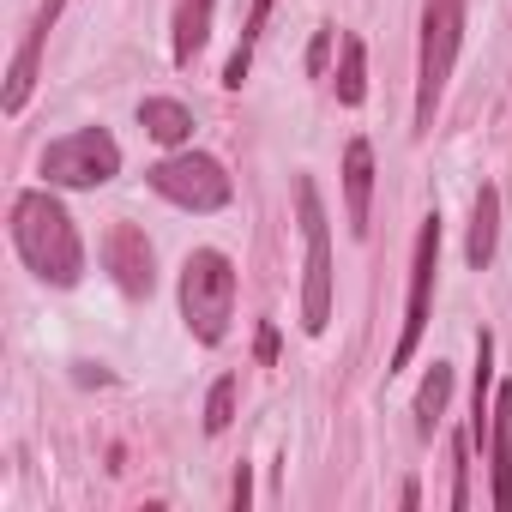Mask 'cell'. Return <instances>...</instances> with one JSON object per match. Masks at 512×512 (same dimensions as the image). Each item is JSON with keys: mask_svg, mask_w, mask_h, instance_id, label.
Here are the masks:
<instances>
[{"mask_svg": "<svg viewBox=\"0 0 512 512\" xmlns=\"http://www.w3.org/2000/svg\"><path fill=\"white\" fill-rule=\"evenodd\" d=\"M13 247H19V260H25L43 284H55V290L79 284V272H85L79 229H73L67 205H61L49 187H31V193L13 199Z\"/></svg>", "mask_w": 512, "mask_h": 512, "instance_id": "obj_1", "label": "cell"}, {"mask_svg": "<svg viewBox=\"0 0 512 512\" xmlns=\"http://www.w3.org/2000/svg\"><path fill=\"white\" fill-rule=\"evenodd\" d=\"M235 314V266L217 247H193L181 266V320L199 344H223Z\"/></svg>", "mask_w": 512, "mask_h": 512, "instance_id": "obj_2", "label": "cell"}, {"mask_svg": "<svg viewBox=\"0 0 512 512\" xmlns=\"http://www.w3.org/2000/svg\"><path fill=\"white\" fill-rule=\"evenodd\" d=\"M464 43V0H422V73H416V133L434 127V103L452 79Z\"/></svg>", "mask_w": 512, "mask_h": 512, "instance_id": "obj_3", "label": "cell"}, {"mask_svg": "<svg viewBox=\"0 0 512 512\" xmlns=\"http://www.w3.org/2000/svg\"><path fill=\"white\" fill-rule=\"evenodd\" d=\"M296 205H302V235H308V284H302V326L320 338L332 326V229H326V205L320 187L302 175L296 181Z\"/></svg>", "mask_w": 512, "mask_h": 512, "instance_id": "obj_4", "label": "cell"}, {"mask_svg": "<svg viewBox=\"0 0 512 512\" xmlns=\"http://www.w3.org/2000/svg\"><path fill=\"white\" fill-rule=\"evenodd\" d=\"M121 175V145L103 133V127H85V133H67L43 151V181L49 187H103Z\"/></svg>", "mask_w": 512, "mask_h": 512, "instance_id": "obj_5", "label": "cell"}, {"mask_svg": "<svg viewBox=\"0 0 512 512\" xmlns=\"http://www.w3.org/2000/svg\"><path fill=\"white\" fill-rule=\"evenodd\" d=\"M151 187L169 199V205H181V211H217V205H229V175H223V163L217 157H205V151H181V157H163L157 169H151Z\"/></svg>", "mask_w": 512, "mask_h": 512, "instance_id": "obj_6", "label": "cell"}, {"mask_svg": "<svg viewBox=\"0 0 512 512\" xmlns=\"http://www.w3.org/2000/svg\"><path fill=\"white\" fill-rule=\"evenodd\" d=\"M434 272H440V217H422L416 229V260H410V308H404V332H398V350H392V368H410L422 332H428V296H434Z\"/></svg>", "mask_w": 512, "mask_h": 512, "instance_id": "obj_7", "label": "cell"}, {"mask_svg": "<svg viewBox=\"0 0 512 512\" xmlns=\"http://www.w3.org/2000/svg\"><path fill=\"white\" fill-rule=\"evenodd\" d=\"M103 266L115 272V284L127 296H151V284H157V260H151V241L139 223H115L103 235Z\"/></svg>", "mask_w": 512, "mask_h": 512, "instance_id": "obj_8", "label": "cell"}, {"mask_svg": "<svg viewBox=\"0 0 512 512\" xmlns=\"http://www.w3.org/2000/svg\"><path fill=\"white\" fill-rule=\"evenodd\" d=\"M61 7H67V0H43V13L31 19L25 49L13 55V73H7V115H19V109H25V97H31V85H37V55H43L49 31H55V19H61Z\"/></svg>", "mask_w": 512, "mask_h": 512, "instance_id": "obj_9", "label": "cell"}, {"mask_svg": "<svg viewBox=\"0 0 512 512\" xmlns=\"http://www.w3.org/2000/svg\"><path fill=\"white\" fill-rule=\"evenodd\" d=\"M488 470H494V506L512 512V386L488 404Z\"/></svg>", "mask_w": 512, "mask_h": 512, "instance_id": "obj_10", "label": "cell"}, {"mask_svg": "<svg viewBox=\"0 0 512 512\" xmlns=\"http://www.w3.org/2000/svg\"><path fill=\"white\" fill-rule=\"evenodd\" d=\"M344 199H350V229L368 235V199H374V151H368V139H350V151H344Z\"/></svg>", "mask_w": 512, "mask_h": 512, "instance_id": "obj_11", "label": "cell"}, {"mask_svg": "<svg viewBox=\"0 0 512 512\" xmlns=\"http://www.w3.org/2000/svg\"><path fill=\"white\" fill-rule=\"evenodd\" d=\"M494 241H500V193L482 187V193H476V211H470V241H464V260H470L476 272L494 260Z\"/></svg>", "mask_w": 512, "mask_h": 512, "instance_id": "obj_12", "label": "cell"}, {"mask_svg": "<svg viewBox=\"0 0 512 512\" xmlns=\"http://www.w3.org/2000/svg\"><path fill=\"white\" fill-rule=\"evenodd\" d=\"M139 127H145L157 145H187V139H193V115H187L175 97H145V103H139Z\"/></svg>", "mask_w": 512, "mask_h": 512, "instance_id": "obj_13", "label": "cell"}, {"mask_svg": "<svg viewBox=\"0 0 512 512\" xmlns=\"http://www.w3.org/2000/svg\"><path fill=\"white\" fill-rule=\"evenodd\" d=\"M211 7H217V0H181V13H175V61H181V67L205 49V37H211Z\"/></svg>", "mask_w": 512, "mask_h": 512, "instance_id": "obj_14", "label": "cell"}, {"mask_svg": "<svg viewBox=\"0 0 512 512\" xmlns=\"http://www.w3.org/2000/svg\"><path fill=\"white\" fill-rule=\"evenodd\" d=\"M446 398H452V368L446 362H434L428 368V380H422V392H416V434L428 440L434 434V422L446 416Z\"/></svg>", "mask_w": 512, "mask_h": 512, "instance_id": "obj_15", "label": "cell"}, {"mask_svg": "<svg viewBox=\"0 0 512 512\" xmlns=\"http://www.w3.org/2000/svg\"><path fill=\"white\" fill-rule=\"evenodd\" d=\"M266 13H272V0H253L247 31H241V43H235L229 67H223V85H229V91H241V79H247V67H253V43H260V25H266Z\"/></svg>", "mask_w": 512, "mask_h": 512, "instance_id": "obj_16", "label": "cell"}, {"mask_svg": "<svg viewBox=\"0 0 512 512\" xmlns=\"http://www.w3.org/2000/svg\"><path fill=\"white\" fill-rule=\"evenodd\" d=\"M368 97V49L362 37H344V67H338V103H362Z\"/></svg>", "mask_w": 512, "mask_h": 512, "instance_id": "obj_17", "label": "cell"}, {"mask_svg": "<svg viewBox=\"0 0 512 512\" xmlns=\"http://www.w3.org/2000/svg\"><path fill=\"white\" fill-rule=\"evenodd\" d=\"M235 422V380L223 374L217 386H211V398H205V434H223Z\"/></svg>", "mask_w": 512, "mask_h": 512, "instance_id": "obj_18", "label": "cell"}, {"mask_svg": "<svg viewBox=\"0 0 512 512\" xmlns=\"http://www.w3.org/2000/svg\"><path fill=\"white\" fill-rule=\"evenodd\" d=\"M452 506H470V434L452 440Z\"/></svg>", "mask_w": 512, "mask_h": 512, "instance_id": "obj_19", "label": "cell"}, {"mask_svg": "<svg viewBox=\"0 0 512 512\" xmlns=\"http://www.w3.org/2000/svg\"><path fill=\"white\" fill-rule=\"evenodd\" d=\"M326 55H332V31H320V37H314V49H308V67H314V73H326Z\"/></svg>", "mask_w": 512, "mask_h": 512, "instance_id": "obj_20", "label": "cell"}, {"mask_svg": "<svg viewBox=\"0 0 512 512\" xmlns=\"http://www.w3.org/2000/svg\"><path fill=\"white\" fill-rule=\"evenodd\" d=\"M272 356H278V332L266 326V332H260V362H272Z\"/></svg>", "mask_w": 512, "mask_h": 512, "instance_id": "obj_21", "label": "cell"}]
</instances>
